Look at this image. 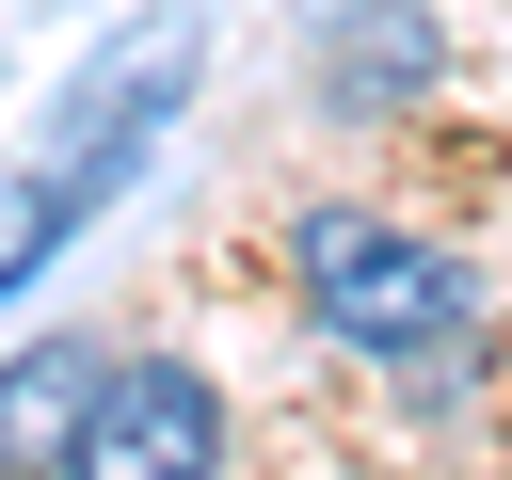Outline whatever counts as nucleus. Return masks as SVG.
Here are the masks:
<instances>
[{
  "mask_svg": "<svg viewBox=\"0 0 512 480\" xmlns=\"http://www.w3.org/2000/svg\"><path fill=\"white\" fill-rule=\"evenodd\" d=\"M288 288H304V320H320L336 352L416 368V384H448L464 336H480V272H464L448 240L384 224V208H304V224H288Z\"/></svg>",
  "mask_w": 512,
  "mask_h": 480,
  "instance_id": "nucleus-1",
  "label": "nucleus"
},
{
  "mask_svg": "<svg viewBox=\"0 0 512 480\" xmlns=\"http://www.w3.org/2000/svg\"><path fill=\"white\" fill-rule=\"evenodd\" d=\"M64 480H224V400H208V368H176V352L96 368V416H80Z\"/></svg>",
  "mask_w": 512,
  "mask_h": 480,
  "instance_id": "nucleus-2",
  "label": "nucleus"
},
{
  "mask_svg": "<svg viewBox=\"0 0 512 480\" xmlns=\"http://www.w3.org/2000/svg\"><path fill=\"white\" fill-rule=\"evenodd\" d=\"M80 416H96V352H80V336H32V352L0 368V480H64Z\"/></svg>",
  "mask_w": 512,
  "mask_h": 480,
  "instance_id": "nucleus-3",
  "label": "nucleus"
},
{
  "mask_svg": "<svg viewBox=\"0 0 512 480\" xmlns=\"http://www.w3.org/2000/svg\"><path fill=\"white\" fill-rule=\"evenodd\" d=\"M320 96H336V112H400V96H432V16H416V0H368V16H336V48H320Z\"/></svg>",
  "mask_w": 512,
  "mask_h": 480,
  "instance_id": "nucleus-4",
  "label": "nucleus"
},
{
  "mask_svg": "<svg viewBox=\"0 0 512 480\" xmlns=\"http://www.w3.org/2000/svg\"><path fill=\"white\" fill-rule=\"evenodd\" d=\"M64 240H80V192H64V176H48V160H32V176H16V192H0V288H32V272H48V256H64Z\"/></svg>",
  "mask_w": 512,
  "mask_h": 480,
  "instance_id": "nucleus-5",
  "label": "nucleus"
}]
</instances>
